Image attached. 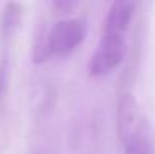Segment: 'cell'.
Returning <instances> with one entry per match:
<instances>
[{"label": "cell", "mask_w": 155, "mask_h": 154, "mask_svg": "<svg viewBox=\"0 0 155 154\" xmlns=\"http://www.w3.org/2000/svg\"><path fill=\"white\" fill-rule=\"evenodd\" d=\"M117 133L125 154H155L152 127L131 94H124L117 104Z\"/></svg>", "instance_id": "6da1fadb"}, {"label": "cell", "mask_w": 155, "mask_h": 154, "mask_svg": "<svg viewBox=\"0 0 155 154\" xmlns=\"http://www.w3.org/2000/svg\"><path fill=\"white\" fill-rule=\"evenodd\" d=\"M127 51L125 36L104 33L91 60V73L94 76H105L111 73L124 59Z\"/></svg>", "instance_id": "7a4b0ae2"}, {"label": "cell", "mask_w": 155, "mask_h": 154, "mask_svg": "<svg viewBox=\"0 0 155 154\" xmlns=\"http://www.w3.org/2000/svg\"><path fill=\"white\" fill-rule=\"evenodd\" d=\"M86 35V24L83 20H62L50 30L47 39L50 53L68 54L75 50Z\"/></svg>", "instance_id": "3957f363"}, {"label": "cell", "mask_w": 155, "mask_h": 154, "mask_svg": "<svg viewBox=\"0 0 155 154\" xmlns=\"http://www.w3.org/2000/svg\"><path fill=\"white\" fill-rule=\"evenodd\" d=\"M134 15V3L128 0H117L114 2L107 14L104 33L110 35H120L125 36V32L130 27L131 18Z\"/></svg>", "instance_id": "277c9868"}]
</instances>
